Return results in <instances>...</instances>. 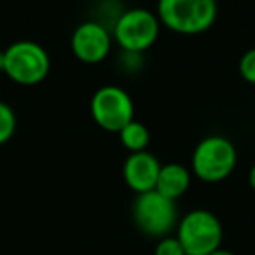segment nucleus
Wrapping results in <instances>:
<instances>
[{"instance_id":"12","label":"nucleus","mask_w":255,"mask_h":255,"mask_svg":"<svg viewBox=\"0 0 255 255\" xmlns=\"http://www.w3.org/2000/svg\"><path fill=\"white\" fill-rule=\"evenodd\" d=\"M18 119L11 105L5 102H0V145L7 143L14 136Z\"/></svg>"},{"instance_id":"8","label":"nucleus","mask_w":255,"mask_h":255,"mask_svg":"<svg viewBox=\"0 0 255 255\" xmlns=\"http://www.w3.org/2000/svg\"><path fill=\"white\" fill-rule=\"evenodd\" d=\"M112 33L100 21H84L74 30L70 47L74 56L86 65L102 63L112 49Z\"/></svg>"},{"instance_id":"7","label":"nucleus","mask_w":255,"mask_h":255,"mask_svg":"<svg viewBox=\"0 0 255 255\" xmlns=\"http://www.w3.org/2000/svg\"><path fill=\"white\" fill-rule=\"evenodd\" d=\"M89 112L96 126L103 131L119 133L128 123L135 119V105L131 96L114 84L102 86L91 96Z\"/></svg>"},{"instance_id":"4","label":"nucleus","mask_w":255,"mask_h":255,"mask_svg":"<svg viewBox=\"0 0 255 255\" xmlns=\"http://www.w3.org/2000/svg\"><path fill=\"white\" fill-rule=\"evenodd\" d=\"M161 23L156 12L133 7L123 11L112 26V39L126 53L143 54L159 39Z\"/></svg>"},{"instance_id":"6","label":"nucleus","mask_w":255,"mask_h":255,"mask_svg":"<svg viewBox=\"0 0 255 255\" xmlns=\"http://www.w3.org/2000/svg\"><path fill=\"white\" fill-rule=\"evenodd\" d=\"M4 74L19 86H37L47 77L51 60L47 51L33 40H18L4 51Z\"/></svg>"},{"instance_id":"9","label":"nucleus","mask_w":255,"mask_h":255,"mask_svg":"<svg viewBox=\"0 0 255 255\" xmlns=\"http://www.w3.org/2000/svg\"><path fill=\"white\" fill-rule=\"evenodd\" d=\"M159 170L161 163L152 152H149V150L129 152V156L126 157L123 164L124 184L135 194L154 191Z\"/></svg>"},{"instance_id":"11","label":"nucleus","mask_w":255,"mask_h":255,"mask_svg":"<svg viewBox=\"0 0 255 255\" xmlns=\"http://www.w3.org/2000/svg\"><path fill=\"white\" fill-rule=\"evenodd\" d=\"M119 140L124 149H128L129 152H140V150H147L149 147L150 133L145 124L133 119L119 131Z\"/></svg>"},{"instance_id":"13","label":"nucleus","mask_w":255,"mask_h":255,"mask_svg":"<svg viewBox=\"0 0 255 255\" xmlns=\"http://www.w3.org/2000/svg\"><path fill=\"white\" fill-rule=\"evenodd\" d=\"M154 255H185L180 241L177 240L175 234L164 236L157 240V245L154 248Z\"/></svg>"},{"instance_id":"15","label":"nucleus","mask_w":255,"mask_h":255,"mask_svg":"<svg viewBox=\"0 0 255 255\" xmlns=\"http://www.w3.org/2000/svg\"><path fill=\"white\" fill-rule=\"evenodd\" d=\"M248 184H250L252 191H255V163L252 164L250 171H248Z\"/></svg>"},{"instance_id":"17","label":"nucleus","mask_w":255,"mask_h":255,"mask_svg":"<svg viewBox=\"0 0 255 255\" xmlns=\"http://www.w3.org/2000/svg\"><path fill=\"white\" fill-rule=\"evenodd\" d=\"M4 63H5L4 51H0V72H4Z\"/></svg>"},{"instance_id":"1","label":"nucleus","mask_w":255,"mask_h":255,"mask_svg":"<svg viewBox=\"0 0 255 255\" xmlns=\"http://www.w3.org/2000/svg\"><path fill=\"white\" fill-rule=\"evenodd\" d=\"M219 12L217 0H157L161 26L178 35H199L213 26Z\"/></svg>"},{"instance_id":"2","label":"nucleus","mask_w":255,"mask_h":255,"mask_svg":"<svg viewBox=\"0 0 255 255\" xmlns=\"http://www.w3.org/2000/svg\"><path fill=\"white\" fill-rule=\"evenodd\" d=\"M238 163L234 143L222 135L205 136L191 157V173L205 184H219L233 175Z\"/></svg>"},{"instance_id":"14","label":"nucleus","mask_w":255,"mask_h":255,"mask_svg":"<svg viewBox=\"0 0 255 255\" xmlns=\"http://www.w3.org/2000/svg\"><path fill=\"white\" fill-rule=\"evenodd\" d=\"M238 70H240V75L243 77V81L255 86V47L248 49L247 53L241 56Z\"/></svg>"},{"instance_id":"10","label":"nucleus","mask_w":255,"mask_h":255,"mask_svg":"<svg viewBox=\"0 0 255 255\" xmlns=\"http://www.w3.org/2000/svg\"><path fill=\"white\" fill-rule=\"evenodd\" d=\"M191 182L192 173L187 166H184L180 163L161 164L154 191H157L159 194H163L164 198L171 199V201H177L178 198H182L189 191Z\"/></svg>"},{"instance_id":"5","label":"nucleus","mask_w":255,"mask_h":255,"mask_svg":"<svg viewBox=\"0 0 255 255\" xmlns=\"http://www.w3.org/2000/svg\"><path fill=\"white\" fill-rule=\"evenodd\" d=\"M131 217L136 229L149 238L170 236L178 224L177 203L164 198L157 191L136 194L131 206Z\"/></svg>"},{"instance_id":"3","label":"nucleus","mask_w":255,"mask_h":255,"mask_svg":"<svg viewBox=\"0 0 255 255\" xmlns=\"http://www.w3.org/2000/svg\"><path fill=\"white\" fill-rule=\"evenodd\" d=\"M175 231L185 255H208L222 247V224L210 210L196 208L187 212L178 219Z\"/></svg>"},{"instance_id":"16","label":"nucleus","mask_w":255,"mask_h":255,"mask_svg":"<svg viewBox=\"0 0 255 255\" xmlns=\"http://www.w3.org/2000/svg\"><path fill=\"white\" fill-rule=\"evenodd\" d=\"M208 255H236V254H234V252H231V250H224V248L220 247L219 250L212 252V254H208Z\"/></svg>"}]
</instances>
